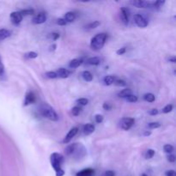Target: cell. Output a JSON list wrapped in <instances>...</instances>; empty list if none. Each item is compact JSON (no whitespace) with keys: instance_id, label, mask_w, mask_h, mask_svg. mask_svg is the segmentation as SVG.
Masks as SVG:
<instances>
[{"instance_id":"cell-1","label":"cell","mask_w":176,"mask_h":176,"mask_svg":"<svg viewBox=\"0 0 176 176\" xmlns=\"http://www.w3.org/2000/svg\"><path fill=\"white\" fill-rule=\"evenodd\" d=\"M52 167L55 170L56 176H64L65 171L62 169V164L64 161V157L59 153H52L50 156Z\"/></svg>"},{"instance_id":"cell-2","label":"cell","mask_w":176,"mask_h":176,"mask_svg":"<svg viewBox=\"0 0 176 176\" xmlns=\"http://www.w3.org/2000/svg\"><path fill=\"white\" fill-rule=\"evenodd\" d=\"M40 112L43 117L47 118L48 120L52 121L59 120V115L56 113L55 110L47 104H42L40 107Z\"/></svg>"},{"instance_id":"cell-3","label":"cell","mask_w":176,"mask_h":176,"mask_svg":"<svg viewBox=\"0 0 176 176\" xmlns=\"http://www.w3.org/2000/svg\"><path fill=\"white\" fill-rule=\"evenodd\" d=\"M106 40V34L100 33L93 37L90 41V47L93 50L98 51L104 47Z\"/></svg>"},{"instance_id":"cell-4","label":"cell","mask_w":176,"mask_h":176,"mask_svg":"<svg viewBox=\"0 0 176 176\" xmlns=\"http://www.w3.org/2000/svg\"><path fill=\"white\" fill-rule=\"evenodd\" d=\"M86 153H87V151L82 143H74V150L71 156H73L74 157L80 159V158L85 156Z\"/></svg>"},{"instance_id":"cell-5","label":"cell","mask_w":176,"mask_h":176,"mask_svg":"<svg viewBox=\"0 0 176 176\" xmlns=\"http://www.w3.org/2000/svg\"><path fill=\"white\" fill-rule=\"evenodd\" d=\"M134 119L132 118H123L120 122V125L123 130L125 131H128L129 129H131L132 127V125H134Z\"/></svg>"},{"instance_id":"cell-6","label":"cell","mask_w":176,"mask_h":176,"mask_svg":"<svg viewBox=\"0 0 176 176\" xmlns=\"http://www.w3.org/2000/svg\"><path fill=\"white\" fill-rule=\"evenodd\" d=\"M130 4L138 8H151L153 2L143 1V0H133V1L130 2Z\"/></svg>"},{"instance_id":"cell-7","label":"cell","mask_w":176,"mask_h":176,"mask_svg":"<svg viewBox=\"0 0 176 176\" xmlns=\"http://www.w3.org/2000/svg\"><path fill=\"white\" fill-rule=\"evenodd\" d=\"M10 17H11V22L16 26L19 25L22 21V18H23V16L21 15L20 11H14V12H12L11 16H10Z\"/></svg>"},{"instance_id":"cell-8","label":"cell","mask_w":176,"mask_h":176,"mask_svg":"<svg viewBox=\"0 0 176 176\" xmlns=\"http://www.w3.org/2000/svg\"><path fill=\"white\" fill-rule=\"evenodd\" d=\"M134 22L139 28H145L148 26V22L143 16L140 14H137L134 16Z\"/></svg>"},{"instance_id":"cell-9","label":"cell","mask_w":176,"mask_h":176,"mask_svg":"<svg viewBox=\"0 0 176 176\" xmlns=\"http://www.w3.org/2000/svg\"><path fill=\"white\" fill-rule=\"evenodd\" d=\"M77 132H78V128H77V127H73V128L70 129V131H69V132L67 133V135L65 137V138L63 140V143H70V140L72 139L74 137L77 135Z\"/></svg>"},{"instance_id":"cell-10","label":"cell","mask_w":176,"mask_h":176,"mask_svg":"<svg viewBox=\"0 0 176 176\" xmlns=\"http://www.w3.org/2000/svg\"><path fill=\"white\" fill-rule=\"evenodd\" d=\"M129 13L130 11L127 8H121L120 9V18L124 25H128L129 23Z\"/></svg>"},{"instance_id":"cell-11","label":"cell","mask_w":176,"mask_h":176,"mask_svg":"<svg viewBox=\"0 0 176 176\" xmlns=\"http://www.w3.org/2000/svg\"><path fill=\"white\" fill-rule=\"evenodd\" d=\"M47 21V15L45 12H40L39 14H37L33 19L34 24H41L44 23Z\"/></svg>"},{"instance_id":"cell-12","label":"cell","mask_w":176,"mask_h":176,"mask_svg":"<svg viewBox=\"0 0 176 176\" xmlns=\"http://www.w3.org/2000/svg\"><path fill=\"white\" fill-rule=\"evenodd\" d=\"M35 102V96L34 95L33 92H28L26 94L25 99H24V103H23V106H29L30 104H33Z\"/></svg>"},{"instance_id":"cell-13","label":"cell","mask_w":176,"mask_h":176,"mask_svg":"<svg viewBox=\"0 0 176 176\" xmlns=\"http://www.w3.org/2000/svg\"><path fill=\"white\" fill-rule=\"evenodd\" d=\"M55 72L58 77H60V78H67L70 77V75L71 74L70 70L65 69V68H59Z\"/></svg>"},{"instance_id":"cell-14","label":"cell","mask_w":176,"mask_h":176,"mask_svg":"<svg viewBox=\"0 0 176 176\" xmlns=\"http://www.w3.org/2000/svg\"><path fill=\"white\" fill-rule=\"evenodd\" d=\"M95 171L92 169H85L81 170L80 172H78L76 174V176H94Z\"/></svg>"},{"instance_id":"cell-15","label":"cell","mask_w":176,"mask_h":176,"mask_svg":"<svg viewBox=\"0 0 176 176\" xmlns=\"http://www.w3.org/2000/svg\"><path fill=\"white\" fill-rule=\"evenodd\" d=\"M95 125H92V124H86V125H83V133L85 135H90L93 132H95Z\"/></svg>"},{"instance_id":"cell-16","label":"cell","mask_w":176,"mask_h":176,"mask_svg":"<svg viewBox=\"0 0 176 176\" xmlns=\"http://www.w3.org/2000/svg\"><path fill=\"white\" fill-rule=\"evenodd\" d=\"M102 62V59L98 58V57H91V58H88L86 61L87 65H98Z\"/></svg>"},{"instance_id":"cell-17","label":"cell","mask_w":176,"mask_h":176,"mask_svg":"<svg viewBox=\"0 0 176 176\" xmlns=\"http://www.w3.org/2000/svg\"><path fill=\"white\" fill-rule=\"evenodd\" d=\"M83 64V60L79 59H74L69 64V67L71 69H76L77 67H79Z\"/></svg>"},{"instance_id":"cell-18","label":"cell","mask_w":176,"mask_h":176,"mask_svg":"<svg viewBox=\"0 0 176 176\" xmlns=\"http://www.w3.org/2000/svg\"><path fill=\"white\" fill-rule=\"evenodd\" d=\"M65 20L66 21V22H72L76 20V14L72 12V11H69L65 13Z\"/></svg>"},{"instance_id":"cell-19","label":"cell","mask_w":176,"mask_h":176,"mask_svg":"<svg viewBox=\"0 0 176 176\" xmlns=\"http://www.w3.org/2000/svg\"><path fill=\"white\" fill-rule=\"evenodd\" d=\"M11 35V32L10 30L5 29H0V40H5Z\"/></svg>"},{"instance_id":"cell-20","label":"cell","mask_w":176,"mask_h":176,"mask_svg":"<svg viewBox=\"0 0 176 176\" xmlns=\"http://www.w3.org/2000/svg\"><path fill=\"white\" fill-rule=\"evenodd\" d=\"M115 80H116V77H114V76H106L103 78V83L105 85L109 86V85L113 84Z\"/></svg>"},{"instance_id":"cell-21","label":"cell","mask_w":176,"mask_h":176,"mask_svg":"<svg viewBox=\"0 0 176 176\" xmlns=\"http://www.w3.org/2000/svg\"><path fill=\"white\" fill-rule=\"evenodd\" d=\"M131 95H132V89H130V88H125V89L121 90V91L118 94V96H120V98H126V97H128V96H131Z\"/></svg>"},{"instance_id":"cell-22","label":"cell","mask_w":176,"mask_h":176,"mask_svg":"<svg viewBox=\"0 0 176 176\" xmlns=\"http://www.w3.org/2000/svg\"><path fill=\"white\" fill-rule=\"evenodd\" d=\"M82 77L83 78V80L86 82H91L93 80V75L91 74L90 71L88 70H84L82 72Z\"/></svg>"},{"instance_id":"cell-23","label":"cell","mask_w":176,"mask_h":176,"mask_svg":"<svg viewBox=\"0 0 176 176\" xmlns=\"http://www.w3.org/2000/svg\"><path fill=\"white\" fill-rule=\"evenodd\" d=\"M5 78H6L5 69H4V65L2 62V59L0 56V80H5Z\"/></svg>"},{"instance_id":"cell-24","label":"cell","mask_w":176,"mask_h":176,"mask_svg":"<svg viewBox=\"0 0 176 176\" xmlns=\"http://www.w3.org/2000/svg\"><path fill=\"white\" fill-rule=\"evenodd\" d=\"M143 99L145 100L146 102H153L155 99H156V97H155V96L152 93H147L143 96Z\"/></svg>"},{"instance_id":"cell-25","label":"cell","mask_w":176,"mask_h":176,"mask_svg":"<svg viewBox=\"0 0 176 176\" xmlns=\"http://www.w3.org/2000/svg\"><path fill=\"white\" fill-rule=\"evenodd\" d=\"M100 25H101V22H98V21H94V22L88 23V25L86 26V29H96V28H97Z\"/></svg>"},{"instance_id":"cell-26","label":"cell","mask_w":176,"mask_h":176,"mask_svg":"<svg viewBox=\"0 0 176 176\" xmlns=\"http://www.w3.org/2000/svg\"><path fill=\"white\" fill-rule=\"evenodd\" d=\"M165 4V1H162V0H158L156 2H153L152 4V7H154L155 9H160L163 6V4Z\"/></svg>"},{"instance_id":"cell-27","label":"cell","mask_w":176,"mask_h":176,"mask_svg":"<svg viewBox=\"0 0 176 176\" xmlns=\"http://www.w3.org/2000/svg\"><path fill=\"white\" fill-rule=\"evenodd\" d=\"M34 12V11L32 10V9H28V10H22V11H20V13H21V15L22 16H30V15H33Z\"/></svg>"},{"instance_id":"cell-28","label":"cell","mask_w":176,"mask_h":176,"mask_svg":"<svg viewBox=\"0 0 176 176\" xmlns=\"http://www.w3.org/2000/svg\"><path fill=\"white\" fill-rule=\"evenodd\" d=\"M163 151L168 154H171L173 151H174V147L171 144H165L163 147Z\"/></svg>"},{"instance_id":"cell-29","label":"cell","mask_w":176,"mask_h":176,"mask_svg":"<svg viewBox=\"0 0 176 176\" xmlns=\"http://www.w3.org/2000/svg\"><path fill=\"white\" fill-rule=\"evenodd\" d=\"M27 59H35L38 57V53L35 52H29L24 55Z\"/></svg>"},{"instance_id":"cell-30","label":"cell","mask_w":176,"mask_h":176,"mask_svg":"<svg viewBox=\"0 0 176 176\" xmlns=\"http://www.w3.org/2000/svg\"><path fill=\"white\" fill-rule=\"evenodd\" d=\"M82 112V108H81L80 106H74L73 108L71 109V114H73L74 116H77V115H79L80 113Z\"/></svg>"},{"instance_id":"cell-31","label":"cell","mask_w":176,"mask_h":176,"mask_svg":"<svg viewBox=\"0 0 176 176\" xmlns=\"http://www.w3.org/2000/svg\"><path fill=\"white\" fill-rule=\"evenodd\" d=\"M114 83V85H116V86H118V87H125V86H126V83H125V81L121 80V79H116Z\"/></svg>"},{"instance_id":"cell-32","label":"cell","mask_w":176,"mask_h":176,"mask_svg":"<svg viewBox=\"0 0 176 176\" xmlns=\"http://www.w3.org/2000/svg\"><path fill=\"white\" fill-rule=\"evenodd\" d=\"M76 102L78 105H80V106H86L88 103V101L86 98H80V99H77Z\"/></svg>"},{"instance_id":"cell-33","label":"cell","mask_w":176,"mask_h":176,"mask_svg":"<svg viewBox=\"0 0 176 176\" xmlns=\"http://www.w3.org/2000/svg\"><path fill=\"white\" fill-rule=\"evenodd\" d=\"M45 76H46V77L50 78V79H54V78H57V77H58L55 71H47V73L45 74Z\"/></svg>"},{"instance_id":"cell-34","label":"cell","mask_w":176,"mask_h":176,"mask_svg":"<svg viewBox=\"0 0 176 176\" xmlns=\"http://www.w3.org/2000/svg\"><path fill=\"white\" fill-rule=\"evenodd\" d=\"M172 110H173V105L169 104V105H167V106H164L161 111H162L163 114H169V113H170Z\"/></svg>"},{"instance_id":"cell-35","label":"cell","mask_w":176,"mask_h":176,"mask_svg":"<svg viewBox=\"0 0 176 176\" xmlns=\"http://www.w3.org/2000/svg\"><path fill=\"white\" fill-rule=\"evenodd\" d=\"M125 99H126V101H127L128 102H138V96H137L131 95V96H129L128 97H126Z\"/></svg>"},{"instance_id":"cell-36","label":"cell","mask_w":176,"mask_h":176,"mask_svg":"<svg viewBox=\"0 0 176 176\" xmlns=\"http://www.w3.org/2000/svg\"><path fill=\"white\" fill-rule=\"evenodd\" d=\"M154 155H155L154 150L150 149V150H148V151H147L146 154H145V158H146V159H151V158L154 156Z\"/></svg>"},{"instance_id":"cell-37","label":"cell","mask_w":176,"mask_h":176,"mask_svg":"<svg viewBox=\"0 0 176 176\" xmlns=\"http://www.w3.org/2000/svg\"><path fill=\"white\" fill-rule=\"evenodd\" d=\"M160 126H161V124L158 122H151V123H149V125H148V127L151 129L159 128Z\"/></svg>"},{"instance_id":"cell-38","label":"cell","mask_w":176,"mask_h":176,"mask_svg":"<svg viewBox=\"0 0 176 176\" xmlns=\"http://www.w3.org/2000/svg\"><path fill=\"white\" fill-rule=\"evenodd\" d=\"M95 120H96V123L101 124V123H102V122L103 121V120H104V117H103L102 114H96V116H95Z\"/></svg>"},{"instance_id":"cell-39","label":"cell","mask_w":176,"mask_h":176,"mask_svg":"<svg viewBox=\"0 0 176 176\" xmlns=\"http://www.w3.org/2000/svg\"><path fill=\"white\" fill-rule=\"evenodd\" d=\"M57 24L59 26H65L67 24V22L64 18H59L57 20Z\"/></svg>"},{"instance_id":"cell-40","label":"cell","mask_w":176,"mask_h":176,"mask_svg":"<svg viewBox=\"0 0 176 176\" xmlns=\"http://www.w3.org/2000/svg\"><path fill=\"white\" fill-rule=\"evenodd\" d=\"M102 107H103V109H104V110L109 111V110H111V108H112V105H111L110 103L105 102L104 104H103Z\"/></svg>"},{"instance_id":"cell-41","label":"cell","mask_w":176,"mask_h":176,"mask_svg":"<svg viewBox=\"0 0 176 176\" xmlns=\"http://www.w3.org/2000/svg\"><path fill=\"white\" fill-rule=\"evenodd\" d=\"M125 51H126V48L121 47V48H120V49H119L116 52H117L118 55H123V54H124V53L125 52Z\"/></svg>"},{"instance_id":"cell-42","label":"cell","mask_w":176,"mask_h":176,"mask_svg":"<svg viewBox=\"0 0 176 176\" xmlns=\"http://www.w3.org/2000/svg\"><path fill=\"white\" fill-rule=\"evenodd\" d=\"M59 34H58V33H52V34H51V37H52V39L53 40H58L59 38Z\"/></svg>"},{"instance_id":"cell-43","label":"cell","mask_w":176,"mask_h":176,"mask_svg":"<svg viewBox=\"0 0 176 176\" xmlns=\"http://www.w3.org/2000/svg\"><path fill=\"white\" fill-rule=\"evenodd\" d=\"M168 160L170 162H174L175 161V156L174 155H169L168 156Z\"/></svg>"},{"instance_id":"cell-44","label":"cell","mask_w":176,"mask_h":176,"mask_svg":"<svg viewBox=\"0 0 176 176\" xmlns=\"http://www.w3.org/2000/svg\"><path fill=\"white\" fill-rule=\"evenodd\" d=\"M166 176H175V171L174 170H169L166 172Z\"/></svg>"},{"instance_id":"cell-45","label":"cell","mask_w":176,"mask_h":176,"mask_svg":"<svg viewBox=\"0 0 176 176\" xmlns=\"http://www.w3.org/2000/svg\"><path fill=\"white\" fill-rule=\"evenodd\" d=\"M104 176H115V174H114V171H112V170H108V171L105 172Z\"/></svg>"},{"instance_id":"cell-46","label":"cell","mask_w":176,"mask_h":176,"mask_svg":"<svg viewBox=\"0 0 176 176\" xmlns=\"http://www.w3.org/2000/svg\"><path fill=\"white\" fill-rule=\"evenodd\" d=\"M158 114V110L156 108H153V109H151V110L149 111V114H151V115H156Z\"/></svg>"},{"instance_id":"cell-47","label":"cell","mask_w":176,"mask_h":176,"mask_svg":"<svg viewBox=\"0 0 176 176\" xmlns=\"http://www.w3.org/2000/svg\"><path fill=\"white\" fill-rule=\"evenodd\" d=\"M56 47H57V45H56V44L51 45V46H50V47H49V51H50V52L55 51Z\"/></svg>"},{"instance_id":"cell-48","label":"cell","mask_w":176,"mask_h":176,"mask_svg":"<svg viewBox=\"0 0 176 176\" xmlns=\"http://www.w3.org/2000/svg\"><path fill=\"white\" fill-rule=\"evenodd\" d=\"M169 62H171V63H175L176 62L175 57L174 56V57H171V58H169Z\"/></svg>"},{"instance_id":"cell-49","label":"cell","mask_w":176,"mask_h":176,"mask_svg":"<svg viewBox=\"0 0 176 176\" xmlns=\"http://www.w3.org/2000/svg\"><path fill=\"white\" fill-rule=\"evenodd\" d=\"M151 134V132H149V131H147L143 133V136H150Z\"/></svg>"},{"instance_id":"cell-50","label":"cell","mask_w":176,"mask_h":176,"mask_svg":"<svg viewBox=\"0 0 176 176\" xmlns=\"http://www.w3.org/2000/svg\"><path fill=\"white\" fill-rule=\"evenodd\" d=\"M141 176H148L146 174H141Z\"/></svg>"}]
</instances>
